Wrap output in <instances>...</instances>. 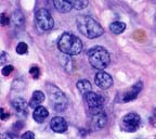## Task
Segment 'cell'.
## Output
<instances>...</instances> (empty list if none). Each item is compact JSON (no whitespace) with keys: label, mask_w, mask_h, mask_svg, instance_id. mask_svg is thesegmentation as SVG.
Masks as SVG:
<instances>
[{"label":"cell","mask_w":156,"mask_h":139,"mask_svg":"<svg viewBox=\"0 0 156 139\" xmlns=\"http://www.w3.org/2000/svg\"><path fill=\"white\" fill-rule=\"evenodd\" d=\"M76 25L78 30L89 39L98 38L104 33V30L100 23L90 16L79 15L76 19Z\"/></svg>","instance_id":"6da1fadb"},{"label":"cell","mask_w":156,"mask_h":139,"mask_svg":"<svg viewBox=\"0 0 156 139\" xmlns=\"http://www.w3.org/2000/svg\"><path fill=\"white\" fill-rule=\"evenodd\" d=\"M58 48L64 55H76L83 50V43L80 38L71 33H64L58 41Z\"/></svg>","instance_id":"7a4b0ae2"},{"label":"cell","mask_w":156,"mask_h":139,"mask_svg":"<svg viewBox=\"0 0 156 139\" xmlns=\"http://www.w3.org/2000/svg\"><path fill=\"white\" fill-rule=\"evenodd\" d=\"M88 57H89V62H90L91 66L97 70L106 69L110 64V61H111L108 51L100 46L93 47L92 49L89 50Z\"/></svg>","instance_id":"3957f363"},{"label":"cell","mask_w":156,"mask_h":139,"mask_svg":"<svg viewBox=\"0 0 156 139\" xmlns=\"http://www.w3.org/2000/svg\"><path fill=\"white\" fill-rule=\"evenodd\" d=\"M46 90H47V94L49 96L50 102L52 103L53 109L58 112L65 111L68 105V99L63 91L52 84H47Z\"/></svg>","instance_id":"277c9868"},{"label":"cell","mask_w":156,"mask_h":139,"mask_svg":"<svg viewBox=\"0 0 156 139\" xmlns=\"http://www.w3.org/2000/svg\"><path fill=\"white\" fill-rule=\"evenodd\" d=\"M35 19H36L37 26L41 30H49L53 27V18L47 9H40V10L37 11V13L35 15Z\"/></svg>","instance_id":"5b68a950"},{"label":"cell","mask_w":156,"mask_h":139,"mask_svg":"<svg viewBox=\"0 0 156 139\" xmlns=\"http://www.w3.org/2000/svg\"><path fill=\"white\" fill-rule=\"evenodd\" d=\"M141 124V119L136 113H128L122 119V128L128 133H134Z\"/></svg>","instance_id":"8992f818"},{"label":"cell","mask_w":156,"mask_h":139,"mask_svg":"<svg viewBox=\"0 0 156 139\" xmlns=\"http://www.w3.org/2000/svg\"><path fill=\"white\" fill-rule=\"evenodd\" d=\"M89 114H90V117H91L92 125L95 128L101 129L106 125L107 117L104 110H103V107L89 109Z\"/></svg>","instance_id":"52a82bcc"},{"label":"cell","mask_w":156,"mask_h":139,"mask_svg":"<svg viewBox=\"0 0 156 139\" xmlns=\"http://www.w3.org/2000/svg\"><path fill=\"white\" fill-rule=\"evenodd\" d=\"M94 82L97 84L98 87H100L101 89L106 90L108 88H111L113 86V78L112 76L104 72V71H100L95 74V77H94Z\"/></svg>","instance_id":"ba28073f"},{"label":"cell","mask_w":156,"mask_h":139,"mask_svg":"<svg viewBox=\"0 0 156 139\" xmlns=\"http://www.w3.org/2000/svg\"><path fill=\"white\" fill-rule=\"evenodd\" d=\"M85 101L89 107V109L100 108V107H103V104H104V98L102 96L97 94V92H92V91L85 94Z\"/></svg>","instance_id":"9c48e42d"},{"label":"cell","mask_w":156,"mask_h":139,"mask_svg":"<svg viewBox=\"0 0 156 139\" xmlns=\"http://www.w3.org/2000/svg\"><path fill=\"white\" fill-rule=\"evenodd\" d=\"M77 1L78 0H53V5L58 11L62 13H66L76 5Z\"/></svg>","instance_id":"30bf717a"},{"label":"cell","mask_w":156,"mask_h":139,"mask_svg":"<svg viewBox=\"0 0 156 139\" xmlns=\"http://www.w3.org/2000/svg\"><path fill=\"white\" fill-rule=\"evenodd\" d=\"M50 126L53 132L55 133H58V134H62L64 133L66 129H67V122L61 117V116H55L51 119V123H50Z\"/></svg>","instance_id":"8fae6325"},{"label":"cell","mask_w":156,"mask_h":139,"mask_svg":"<svg viewBox=\"0 0 156 139\" xmlns=\"http://www.w3.org/2000/svg\"><path fill=\"white\" fill-rule=\"evenodd\" d=\"M143 88V84L142 82H138L132 86L129 91H127L125 96H124V102H130L132 100H134L139 96L140 91Z\"/></svg>","instance_id":"7c38bea8"},{"label":"cell","mask_w":156,"mask_h":139,"mask_svg":"<svg viewBox=\"0 0 156 139\" xmlns=\"http://www.w3.org/2000/svg\"><path fill=\"white\" fill-rule=\"evenodd\" d=\"M12 105L17 112L27 116V102L23 98H16L12 101Z\"/></svg>","instance_id":"4fadbf2b"},{"label":"cell","mask_w":156,"mask_h":139,"mask_svg":"<svg viewBox=\"0 0 156 139\" xmlns=\"http://www.w3.org/2000/svg\"><path fill=\"white\" fill-rule=\"evenodd\" d=\"M49 115V112L48 110L44 108V107H37L34 111V114H33V117L36 122H38V123H42L44 119L48 117Z\"/></svg>","instance_id":"5bb4252c"},{"label":"cell","mask_w":156,"mask_h":139,"mask_svg":"<svg viewBox=\"0 0 156 139\" xmlns=\"http://www.w3.org/2000/svg\"><path fill=\"white\" fill-rule=\"evenodd\" d=\"M44 92L37 90V91H35L34 94H33V97H32V99L29 101V107L36 109L37 107H39L40 104L44 102Z\"/></svg>","instance_id":"9a60e30c"},{"label":"cell","mask_w":156,"mask_h":139,"mask_svg":"<svg viewBox=\"0 0 156 139\" xmlns=\"http://www.w3.org/2000/svg\"><path fill=\"white\" fill-rule=\"evenodd\" d=\"M76 86H77V89L79 90V92L81 94H88V92H90L91 91V84L88 82V80H79V82H77V84H76Z\"/></svg>","instance_id":"2e32d148"},{"label":"cell","mask_w":156,"mask_h":139,"mask_svg":"<svg viewBox=\"0 0 156 139\" xmlns=\"http://www.w3.org/2000/svg\"><path fill=\"white\" fill-rule=\"evenodd\" d=\"M12 23L16 27H22L24 25V15L20 10H16L12 15Z\"/></svg>","instance_id":"e0dca14e"},{"label":"cell","mask_w":156,"mask_h":139,"mask_svg":"<svg viewBox=\"0 0 156 139\" xmlns=\"http://www.w3.org/2000/svg\"><path fill=\"white\" fill-rule=\"evenodd\" d=\"M110 30L114 34H122V32L126 30V24L122 22H119V21H116L110 25Z\"/></svg>","instance_id":"ac0fdd59"},{"label":"cell","mask_w":156,"mask_h":139,"mask_svg":"<svg viewBox=\"0 0 156 139\" xmlns=\"http://www.w3.org/2000/svg\"><path fill=\"white\" fill-rule=\"evenodd\" d=\"M27 51H28V46L26 43H23V41H21L17 47H16V52L19 53V55H25V53H27Z\"/></svg>","instance_id":"d6986e66"},{"label":"cell","mask_w":156,"mask_h":139,"mask_svg":"<svg viewBox=\"0 0 156 139\" xmlns=\"http://www.w3.org/2000/svg\"><path fill=\"white\" fill-rule=\"evenodd\" d=\"M29 73L30 75L34 77L35 80H37L39 77V75H40V71H39V67L38 66H33L32 69L29 70Z\"/></svg>","instance_id":"ffe728a7"},{"label":"cell","mask_w":156,"mask_h":139,"mask_svg":"<svg viewBox=\"0 0 156 139\" xmlns=\"http://www.w3.org/2000/svg\"><path fill=\"white\" fill-rule=\"evenodd\" d=\"M13 70H14V67L12 65H5V67L2 69V74L5 75V76H9L13 72Z\"/></svg>","instance_id":"44dd1931"},{"label":"cell","mask_w":156,"mask_h":139,"mask_svg":"<svg viewBox=\"0 0 156 139\" xmlns=\"http://www.w3.org/2000/svg\"><path fill=\"white\" fill-rule=\"evenodd\" d=\"M0 21H1V25H2V26H7V25H9V23H10L9 16H7L5 13H2V14H1Z\"/></svg>","instance_id":"7402d4cb"},{"label":"cell","mask_w":156,"mask_h":139,"mask_svg":"<svg viewBox=\"0 0 156 139\" xmlns=\"http://www.w3.org/2000/svg\"><path fill=\"white\" fill-rule=\"evenodd\" d=\"M22 138L23 139H27V138L33 139V138H35V134H33L32 132H26L25 134L22 135Z\"/></svg>","instance_id":"603a6c76"},{"label":"cell","mask_w":156,"mask_h":139,"mask_svg":"<svg viewBox=\"0 0 156 139\" xmlns=\"http://www.w3.org/2000/svg\"><path fill=\"white\" fill-rule=\"evenodd\" d=\"M0 112H1V113H0V117H1L2 121H5L7 117H9V113H8V112H5V109H1L0 110Z\"/></svg>","instance_id":"cb8c5ba5"},{"label":"cell","mask_w":156,"mask_h":139,"mask_svg":"<svg viewBox=\"0 0 156 139\" xmlns=\"http://www.w3.org/2000/svg\"><path fill=\"white\" fill-rule=\"evenodd\" d=\"M2 138H16V135L5 134V135H2Z\"/></svg>","instance_id":"d4e9b609"},{"label":"cell","mask_w":156,"mask_h":139,"mask_svg":"<svg viewBox=\"0 0 156 139\" xmlns=\"http://www.w3.org/2000/svg\"><path fill=\"white\" fill-rule=\"evenodd\" d=\"M0 62H1V63H5V52H2V55H1V60H0Z\"/></svg>","instance_id":"484cf974"},{"label":"cell","mask_w":156,"mask_h":139,"mask_svg":"<svg viewBox=\"0 0 156 139\" xmlns=\"http://www.w3.org/2000/svg\"><path fill=\"white\" fill-rule=\"evenodd\" d=\"M154 115H155V117H156V110L154 111Z\"/></svg>","instance_id":"4316f807"}]
</instances>
